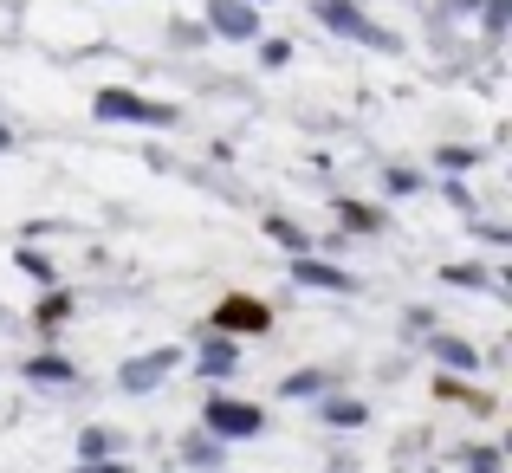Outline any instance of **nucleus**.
Segmentation results:
<instances>
[{
	"label": "nucleus",
	"mask_w": 512,
	"mask_h": 473,
	"mask_svg": "<svg viewBox=\"0 0 512 473\" xmlns=\"http://www.w3.org/2000/svg\"><path fill=\"white\" fill-rule=\"evenodd\" d=\"M163 370H175V350H156V357H137L124 370V389H150V383H163Z\"/></svg>",
	"instance_id": "obj_6"
},
{
	"label": "nucleus",
	"mask_w": 512,
	"mask_h": 473,
	"mask_svg": "<svg viewBox=\"0 0 512 473\" xmlns=\"http://www.w3.org/2000/svg\"><path fill=\"white\" fill-rule=\"evenodd\" d=\"M506 13H512V0H487V26H493V33L506 26Z\"/></svg>",
	"instance_id": "obj_14"
},
{
	"label": "nucleus",
	"mask_w": 512,
	"mask_h": 473,
	"mask_svg": "<svg viewBox=\"0 0 512 473\" xmlns=\"http://www.w3.org/2000/svg\"><path fill=\"white\" fill-rule=\"evenodd\" d=\"M318 13H325V26H338V33H357V39H370V46H383V33H376V26L363 20V13L350 7V0H325Z\"/></svg>",
	"instance_id": "obj_5"
},
{
	"label": "nucleus",
	"mask_w": 512,
	"mask_h": 473,
	"mask_svg": "<svg viewBox=\"0 0 512 473\" xmlns=\"http://www.w3.org/2000/svg\"><path fill=\"white\" fill-rule=\"evenodd\" d=\"M474 473H500V467H493V454H480V461H474Z\"/></svg>",
	"instance_id": "obj_15"
},
{
	"label": "nucleus",
	"mask_w": 512,
	"mask_h": 473,
	"mask_svg": "<svg viewBox=\"0 0 512 473\" xmlns=\"http://www.w3.org/2000/svg\"><path fill=\"white\" fill-rule=\"evenodd\" d=\"M273 240H286V247H305V234L292 221H273Z\"/></svg>",
	"instance_id": "obj_13"
},
{
	"label": "nucleus",
	"mask_w": 512,
	"mask_h": 473,
	"mask_svg": "<svg viewBox=\"0 0 512 473\" xmlns=\"http://www.w3.org/2000/svg\"><path fill=\"white\" fill-rule=\"evenodd\" d=\"M208 324H214V331H227V337H247V331L260 337L266 324H273V312H266L260 299H247V292H234V299L214 305V318H208Z\"/></svg>",
	"instance_id": "obj_2"
},
{
	"label": "nucleus",
	"mask_w": 512,
	"mask_h": 473,
	"mask_svg": "<svg viewBox=\"0 0 512 473\" xmlns=\"http://www.w3.org/2000/svg\"><path fill=\"white\" fill-rule=\"evenodd\" d=\"M331 422H344V428L363 422V402H331Z\"/></svg>",
	"instance_id": "obj_12"
},
{
	"label": "nucleus",
	"mask_w": 512,
	"mask_h": 473,
	"mask_svg": "<svg viewBox=\"0 0 512 473\" xmlns=\"http://www.w3.org/2000/svg\"><path fill=\"white\" fill-rule=\"evenodd\" d=\"M0 150H7V130H0Z\"/></svg>",
	"instance_id": "obj_17"
},
{
	"label": "nucleus",
	"mask_w": 512,
	"mask_h": 473,
	"mask_svg": "<svg viewBox=\"0 0 512 473\" xmlns=\"http://www.w3.org/2000/svg\"><path fill=\"white\" fill-rule=\"evenodd\" d=\"M299 279H305V286H331V292H350V279L338 273V266H325V260H299Z\"/></svg>",
	"instance_id": "obj_7"
},
{
	"label": "nucleus",
	"mask_w": 512,
	"mask_h": 473,
	"mask_svg": "<svg viewBox=\"0 0 512 473\" xmlns=\"http://www.w3.org/2000/svg\"><path fill=\"white\" fill-rule=\"evenodd\" d=\"M435 357H441V363H454V370H474V350H467L461 337H435Z\"/></svg>",
	"instance_id": "obj_9"
},
{
	"label": "nucleus",
	"mask_w": 512,
	"mask_h": 473,
	"mask_svg": "<svg viewBox=\"0 0 512 473\" xmlns=\"http://www.w3.org/2000/svg\"><path fill=\"white\" fill-rule=\"evenodd\" d=\"M98 117H111V124H169L175 111L137 98V91H98Z\"/></svg>",
	"instance_id": "obj_3"
},
{
	"label": "nucleus",
	"mask_w": 512,
	"mask_h": 473,
	"mask_svg": "<svg viewBox=\"0 0 512 473\" xmlns=\"http://www.w3.org/2000/svg\"><path fill=\"white\" fill-rule=\"evenodd\" d=\"M208 13H214V33L227 39H253V26H260V13L247 0H208Z\"/></svg>",
	"instance_id": "obj_4"
},
{
	"label": "nucleus",
	"mask_w": 512,
	"mask_h": 473,
	"mask_svg": "<svg viewBox=\"0 0 512 473\" xmlns=\"http://www.w3.org/2000/svg\"><path fill=\"white\" fill-rule=\"evenodd\" d=\"M201 370H214V376L234 370V350H227V344H208V350H201Z\"/></svg>",
	"instance_id": "obj_10"
},
{
	"label": "nucleus",
	"mask_w": 512,
	"mask_h": 473,
	"mask_svg": "<svg viewBox=\"0 0 512 473\" xmlns=\"http://www.w3.org/2000/svg\"><path fill=\"white\" fill-rule=\"evenodd\" d=\"M208 428H214L221 441H247V435H260V428H266V415L253 409V402L214 396V402H208Z\"/></svg>",
	"instance_id": "obj_1"
},
{
	"label": "nucleus",
	"mask_w": 512,
	"mask_h": 473,
	"mask_svg": "<svg viewBox=\"0 0 512 473\" xmlns=\"http://www.w3.org/2000/svg\"><path fill=\"white\" fill-rule=\"evenodd\" d=\"M344 221H350V227H383V214H376V208H357V201H350Z\"/></svg>",
	"instance_id": "obj_11"
},
{
	"label": "nucleus",
	"mask_w": 512,
	"mask_h": 473,
	"mask_svg": "<svg viewBox=\"0 0 512 473\" xmlns=\"http://www.w3.org/2000/svg\"><path fill=\"white\" fill-rule=\"evenodd\" d=\"M85 473H124V467H85Z\"/></svg>",
	"instance_id": "obj_16"
},
{
	"label": "nucleus",
	"mask_w": 512,
	"mask_h": 473,
	"mask_svg": "<svg viewBox=\"0 0 512 473\" xmlns=\"http://www.w3.org/2000/svg\"><path fill=\"white\" fill-rule=\"evenodd\" d=\"M26 376H33V383H72V363H65V357H33Z\"/></svg>",
	"instance_id": "obj_8"
}]
</instances>
